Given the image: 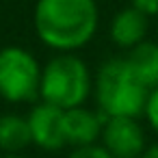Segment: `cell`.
I'll return each instance as SVG.
<instances>
[{
    "label": "cell",
    "instance_id": "1",
    "mask_svg": "<svg viewBox=\"0 0 158 158\" xmlns=\"http://www.w3.org/2000/svg\"><path fill=\"white\" fill-rule=\"evenodd\" d=\"M100 11L95 0H37L33 26L44 46L59 52L85 48L98 33Z\"/></svg>",
    "mask_w": 158,
    "mask_h": 158
},
{
    "label": "cell",
    "instance_id": "2",
    "mask_svg": "<svg viewBox=\"0 0 158 158\" xmlns=\"http://www.w3.org/2000/svg\"><path fill=\"white\" fill-rule=\"evenodd\" d=\"M149 89L136 78L126 56L108 59L93 76L95 108L108 117H139L145 110Z\"/></svg>",
    "mask_w": 158,
    "mask_h": 158
},
{
    "label": "cell",
    "instance_id": "3",
    "mask_svg": "<svg viewBox=\"0 0 158 158\" xmlns=\"http://www.w3.org/2000/svg\"><path fill=\"white\" fill-rule=\"evenodd\" d=\"M89 95H93V76L78 54L59 52L44 65L39 102L72 110L85 106Z\"/></svg>",
    "mask_w": 158,
    "mask_h": 158
},
{
    "label": "cell",
    "instance_id": "4",
    "mask_svg": "<svg viewBox=\"0 0 158 158\" xmlns=\"http://www.w3.org/2000/svg\"><path fill=\"white\" fill-rule=\"evenodd\" d=\"M44 65L22 46H5L0 50V100L24 104L39 100Z\"/></svg>",
    "mask_w": 158,
    "mask_h": 158
},
{
    "label": "cell",
    "instance_id": "5",
    "mask_svg": "<svg viewBox=\"0 0 158 158\" xmlns=\"http://www.w3.org/2000/svg\"><path fill=\"white\" fill-rule=\"evenodd\" d=\"M100 145L113 158H139L145 152V132L136 117H108Z\"/></svg>",
    "mask_w": 158,
    "mask_h": 158
},
{
    "label": "cell",
    "instance_id": "6",
    "mask_svg": "<svg viewBox=\"0 0 158 158\" xmlns=\"http://www.w3.org/2000/svg\"><path fill=\"white\" fill-rule=\"evenodd\" d=\"M26 119H28L33 145H37L39 149L59 152L67 145V141H65V110H61L52 104H46V102H37L31 108V113L26 115Z\"/></svg>",
    "mask_w": 158,
    "mask_h": 158
},
{
    "label": "cell",
    "instance_id": "7",
    "mask_svg": "<svg viewBox=\"0 0 158 158\" xmlns=\"http://www.w3.org/2000/svg\"><path fill=\"white\" fill-rule=\"evenodd\" d=\"M106 117L98 108L78 106L72 110H65V141L67 145L76 147H89L98 145L102 139Z\"/></svg>",
    "mask_w": 158,
    "mask_h": 158
},
{
    "label": "cell",
    "instance_id": "8",
    "mask_svg": "<svg viewBox=\"0 0 158 158\" xmlns=\"http://www.w3.org/2000/svg\"><path fill=\"white\" fill-rule=\"evenodd\" d=\"M147 31H149V18L134 7H126L113 15L108 26V37L117 48L132 50L143 41H147L145 39Z\"/></svg>",
    "mask_w": 158,
    "mask_h": 158
},
{
    "label": "cell",
    "instance_id": "9",
    "mask_svg": "<svg viewBox=\"0 0 158 158\" xmlns=\"http://www.w3.org/2000/svg\"><path fill=\"white\" fill-rule=\"evenodd\" d=\"M126 61L136 74V78L149 91L158 89V44L156 41H143L141 46L128 50Z\"/></svg>",
    "mask_w": 158,
    "mask_h": 158
},
{
    "label": "cell",
    "instance_id": "10",
    "mask_svg": "<svg viewBox=\"0 0 158 158\" xmlns=\"http://www.w3.org/2000/svg\"><path fill=\"white\" fill-rule=\"evenodd\" d=\"M33 143L28 119L22 115H0V152L2 154H18Z\"/></svg>",
    "mask_w": 158,
    "mask_h": 158
},
{
    "label": "cell",
    "instance_id": "11",
    "mask_svg": "<svg viewBox=\"0 0 158 158\" xmlns=\"http://www.w3.org/2000/svg\"><path fill=\"white\" fill-rule=\"evenodd\" d=\"M143 117L147 119L149 128L158 134V89L149 91V98L145 102V110H143Z\"/></svg>",
    "mask_w": 158,
    "mask_h": 158
},
{
    "label": "cell",
    "instance_id": "12",
    "mask_svg": "<svg viewBox=\"0 0 158 158\" xmlns=\"http://www.w3.org/2000/svg\"><path fill=\"white\" fill-rule=\"evenodd\" d=\"M65 158H113V156L98 143V145H89V147H76Z\"/></svg>",
    "mask_w": 158,
    "mask_h": 158
},
{
    "label": "cell",
    "instance_id": "13",
    "mask_svg": "<svg viewBox=\"0 0 158 158\" xmlns=\"http://www.w3.org/2000/svg\"><path fill=\"white\" fill-rule=\"evenodd\" d=\"M130 7L143 11L147 18H156L158 15V0H130Z\"/></svg>",
    "mask_w": 158,
    "mask_h": 158
},
{
    "label": "cell",
    "instance_id": "14",
    "mask_svg": "<svg viewBox=\"0 0 158 158\" xmlns=\"http://www.w3.org/2000/svg\"><path fill=\"white\" fill-rule=\"evenodd\" d=\"M141 158H158V143L147 145V147H145V152L141 154Z\"/></svg>",
    "mask_w": 158,
    "mask_h": 158
},
{
    "label": "cell",
    "instance_id": "15",
    "mask_svg": "<svg viewBox=\"0 0 158 158\" xmlns=\"http://www.w3.org/2000/svg\"><path fill=\"white\" fill-rule=\"evenodd\" d=\"M0 158H24V156H20V154H2Z\"/></svg>",
    "mask_w": 158,
    "mask_h": 158
},
{
    "label": "cell",
    "instance_id": "16",
    "mask_svg": "<svg viewBox=\"0 0 158 158\" xmlns=\"http://www.w3.org/2000/svg\"><path fill=\"white\" fill-rule=\"evenodd\" d=\"M139 158H141V156H139Z\"/></svg>",
    "mask_w": 158,
    "mask_h": 158
}]
</instances>
